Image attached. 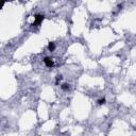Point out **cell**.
Wrapping results in <instances>:
<instances>
[{"label": "cell", "instance_id": "cell-1", "mask_svg": "<svg viewBox=\"0 0 136 136\" xmlns=\"http://www.w3.org/2000/svg\"><path fill=\"white\" fill-rule=\"evenodd\" d=\"M44 17H45V16H44V15H41V14L36 15L35 17H34V23H33V25H34V26H36V25H41L42 21L44 20Z\"/></svg>", "mask_w": 136, "mask_h": 136}, {"label": "cell", "instance_id": "cell-2", "mask_svg": "<svg viewBox=\"0 0 136 136\" xmlns=\"http://www.w3.org/2000/svg\"><path fill=\"white\" fill-rule=\"evenodd\" d=\"M44 63L46 64L47 67H53V65H54V64H53V61L50 57H45L44 58Z\"/></svg>", "mask_w": 136, "mask_h": 136}, {"label": "cell", "instance_id": "cell-3", "mask_svg": "<svg viewBox=\"0 0 136 136\" xmlns=\"http://www.w3.org/2000/svg\"><path fill=\"white\" fill-rule=\"evenodd\" d=\"M48 49H49V51H53V50L55 49L54 43H49V45H48Z\"/></svg>", "mask_w": 136, "mask_h": 136}, {"label": "cell", "instance_id": "cell-4", "mask_svg": "<svg viewBox=\"0 0 136 136\" xmlns=\"http://www.w3.org/2000/svg\"><path fill=\"white\" fill-rule=\"evenodd\" d=\"M61 87H62V89H63V90H65V92H66V90H68L69 88H70V86H69L68 84H66V83H65V84H63Z\"/></svg>", "mask_w": 136, "mask_h": 136}, {"label": "cell", "instance_id": "cell-5", "mask_svg": "<svg viewBox=\"0 0 136 136\" xmlns=\"http://www.w3.org/2000/svg\"><path fill=\"white\" fill-rule=\"evenodd\" d=\"M98 104H99V105L105 104V99H104V98H102V99H99V100H98Z\"/></svg>", "mask_w": 136, "mask_h": 136}, {"label": "cell", "instance_id": "cell-6", "mask_svg": "<svg viewBox=\"0 0 136 136\" xmlns=\"http://www.w3.org/2000/svg\"><path fill=\"white\" fill-rule=\"evenodd\" d=\"M62 79H63V77L61 76V74H58V76H57V84H58V82H60Z\"/></svg>", "mask_w": 136, "mask_h": 136}]
</instances>
